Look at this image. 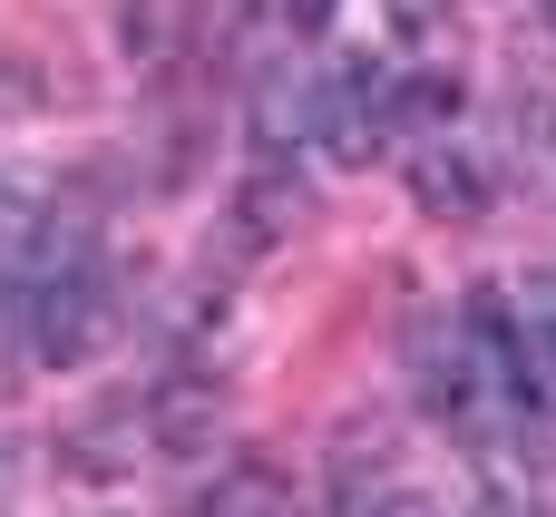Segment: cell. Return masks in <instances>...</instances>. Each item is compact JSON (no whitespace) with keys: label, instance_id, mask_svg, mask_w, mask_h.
I'll list each match as a JSON object with an SVG mask.
<instances>
[{"label":"cell","instance_id":"obj_1","mask_svg":"<svg viewBox=\"0 0 556 517\" xmlns=\"http://www.w3.org/2000/svg\"><path fill=\"white\" fill-rule=\"evenodd\" d=\"M0 303H10V323H20V342H29V362H49V371H78V362L117 332L108 264H98L88 225H68V215H49V235H39L29 264L0 283Z\"/></svg>","mask_w":556,"mask_h":517},{"label":"cell","instance_id":"obj_2","mask_svg":"<svg viewBox=\"0 0 556 517\" xmlns=\"http://www.w3.org/2000/svg\"><path fill=\"white\" fill-rule=\"evenodd\" d=\"M323 508L332 517H459V499L420 469V450L381 411H352L332 430V459H323Z\"/></svg>","mask_w":556,"mask_h":517},{"label":"cell","instance_id":"obj_3","mask_svg":"<svg viewBox=\"0 0 556 517\" xmlns=\"http://www.w3.org/2000/svg\"><path fill=\"white\" fill-rule=\"evenodd\" d=\"M410 196H420V215H450V225H479L498 196H489V166L469 156V147H450V137H430V147H410Z\"/></svg>","mask_w":556,"mask_h":517},{"label":"cell","instance_id":"obj_4","mask_svg":"<svg viewBox=\"0 0 556 517\" xmlns=\"http://www.w3.org/2000/svg\"><path fill=\"white\" fill-rule=\"evenodd\" d=\"M195 499H205V508H176V517H283V479L254 469V459H235V469H215Z\"/></svg>","mask_w":556,"mask_h":517},{"label":"cell","instance_id":"obj_5","mask_svg":"<svg viewBox=\"0 0 556 517\" xmlns=\"http://www.w3.org/2000/svg\"><path fill=\"white\" fill-rule=\"evenodd\" d=\"M508 137H518V166H528V186L556 205V98H547V88H518V108H508Z\"/></svg>","mask_w":556,"mask_h":517},{"label":"cell","instance_id":"obj_6","mask_svg":"<svg viewBox=\"0 0 556 517\" xmlns=\"http://www.w3.org/2000/svg\"><path fill=\"white\" fill-rule=\"evenodd\" d=\"M518 323H528V352H538V381H547V411H556V274H528Z\"/></svg>","mask_w":556,"mask_h":517},{"label":"cell","instance_id":"obj_7","mask_svg":"<svg viewBox=\"0 0 556 517\" xmlns=\"http://www.w3.org/2000/svg\"><path fill=\"white\" fill-rule=\"evenodd\" d=\"M274 10H283V29H293V39H323L342 0H274Z\"/></svg>","mask_w":556,"mask_h":517},{"label":"cell","instance_id":"obj_8","mask_svg":"<svg viewBox=\"0 0 556 517\" xmlns=\"http://www.w3.org/2000/svg\"><path fill=\"white\" fill-rule=\"evenodd\" d=\"M20 508V450H10V440H0V517Z\"/></svg>","mask_w":556,"mask_h":517},{"label":"cell","instance_id":"obj_9","mask_svg":"<svg viewBox=\"0 0 556 517\" xmlns=\"http://www.w3.org/2000/svg\"><path fill=\"white\" fill-rule=\"evenodd\" d=\"M538 20H547V29H556V0H538Z\"/></svg>","mask_w":556,"mask_h":517}]
</instances>
